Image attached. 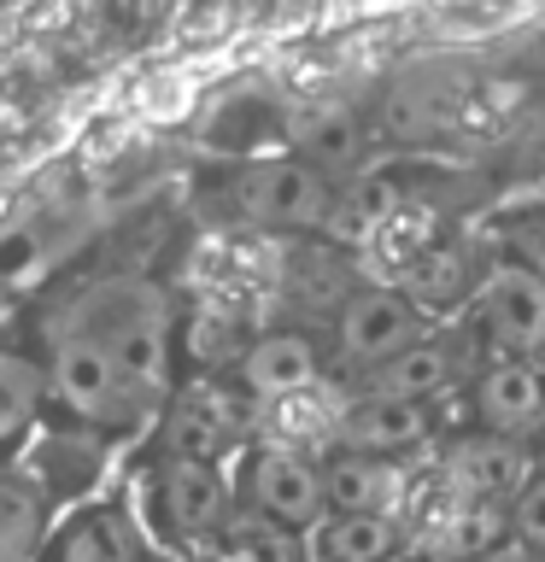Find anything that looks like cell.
Masks as SVG:
<instances>
[{
	"instance_id": "cell-21",
	"label": "cell",
	"mask_w": 545,
	"mask_h": 562,
	"mask_svg": "<svg viewBox=\"0 0 545 562\" xmlns=\"http://www.w3.org/2000/svg\"><path fill=\"white\" fill-rule=\"evenodd\" d=\"M47 498L30 481H0V562H42Z\"/></svg>"
},
{
	"instance_id": "cell-7",
	"label": "cell",
	"mask_w": 545,
	"mask_h": 562,
	"mask_svg": "<svg viewBox=\"0 0 545 562\" xmlns=\"http://www.w3.org/2000/svg\"><path fill=\"white\" fill-rule=\"evenodd\" d=\"M429 334V316L399 288H352L334 305V358L346 369H364V375H376L381 363H393L399 351H411Z\"/></svg>"
},
{
	"instance_id": "cell-20",
	"label": "cell",
	"mask_w": 545,
	"mask_h": 562,
	"mask_svg": "<svg viewBox=\"0 0 545 562\" xmlns=\"http://www.w3.org/2000/svg\"><path fill=\"white\" fill-rule=\"evenodd\" d=\"M293 135V158H305L323 176H341L364 158V123L346 112V105H311L288 123Z\"/></svg>"
},
{
	"instance_id": "cell-12",
	"label": "cell",
	"mask_w": 545,
	"mask_h": 562,
	"mask_svg": "<svg viewBox=\"0 0 545 562\" xmlns=\"http://www.w3.org/2000/svg\"><path fill=\"white\" fill-rule=\"evenodd\" d=\"M440 474L464 492V498H492L510 504L516 492L540 474L534 451L516 446V439H492V434H464L440 451Z\"/></svg>"
},
{
	"instance_id": "cell-16",
	"label": "cell",
	"mask_w": 545,
	"mask_h": 562,
	"mask_svg": "<svg viewBox=\"0 0 545 562\" xmlns=\"http://www.w3.org/2000/svg\"><path fill=\"white\" fill-rule=\"evenodd\" d=\"M42 562H147V551H141V527L130 509L88 504L47 533Z\"/></svg>"
},
{
	"instance_id": "cell-4",
	"label": "cell",
	"mask_w": 545,
	"mask_h": 562,
	"mask_svg": "<svg viewBox=\"0 0 545 562\" xmlns=\"http://www.w3.org/2000/svg\"><path fill=\"white\" fill-rule=\"evenodd\" d=\"M235 516V481L223 463H188V457H165L147 486V521L158 539H170L182 557H193L218 527Z\"/></svg>"
},
{
	"instance_id": "cell-18",
	"label": "cell",
	"mask_w": 545,
	"mask_h": 562,
	"mask_svg": "<svg viewBox=\"0 0 545 562\" xmlns=\"http://www.w3.org/2000/svg\"><path fill=\"white\" fill-rule=\"evenodd\" d=\"M193 562H311V544L305 533H288V527L235 504V516L193 551Z\"/></svg>"
},
{
	"instance_id": "cell-6",
	"label": "cell",
	"mask_w": 545,
	"mask_h": 562,
	"mask_svg": "<svg viewBox=\"0 0 545 562\" xmlns=\"http://www.w3.org/2000/svg\"><path fill=\"white\" fill-rule=\"evenodd\" d=\"M47 375H53V398H59L70 416L94 422V428H130V422L147 416V404H153L94 340H82V334H59V340H53Z\"/></svg>"
},
{
	"instance_id": "cell-24",
	"label": "cell",
	"mask_w": 545,
	"mask_h": 562,
	"mask_svg": "<svg viewBox=\"0 0 545 562\" xmlns=\"http://www.w3.org/2000/svg\"><path fill=\"white\" fill-rule=\"evenodd\" d=\"M540 451H545V434H540Z\"/></svg>"
},
{
	"instance_id": "cell-17",
	"label": "cell",
	"mask_w": 545,
	"mask_h": 562,
	"mask_svg": "<svg viewBox=\"0 0 545 562\" xmlns=\"http://www.w3.org/2000/svg\"><path fill=\"white\" fill-rule=\"evenodd\" d=\"M481 276L487 270H475V258H469V246H457V240H434L429 252H422L411 270H404L393 288L411 299V305L422 316H434V311H457V305H475V293H481Z\"/></svg>"
},
{
	"instance_id": "cell-19",
	"label": "cell",
	"mask_w": 545,
	"mask_h": 562,
	"mask_svg": "<svg viewBox=\"0 0 545 562\" xmlns=\"http://www.w3.org/2000/svg\"><path fill=\"white\" fill-rule=\"evenodd\" d=\"M311 562H399L404 557V516H323Z\"/></svg>"
},
{
	"instance_id": "cell-14",
	"label": "cell",
	"mask_w": 545,
	"mask_h": 562,
	"mask_svg": "<svg viewBox=\"0 0 545 562\" xmlns=\"http://www.w3.org/2000/svg\"><path fill=\"white\" fill-rule=\"evenodd\" d=\"M241 439V404L218 381H193L165 416V451L188 463H223V451Z\"/></svg>"
},
{
	"instance_id": "cell-3",
	"label": "cell",
	"mask_w": 545,
	"mask_h": 562,
	"mask_svg": "<svg viewBox=\"0 0 545 562\" xmlns=\"http://www.w3.org/2000/svg\"><path fill=\"white\" fill-rule=\"evenodd\" d=\"M235 481V504L253 509V516L288 527V533H316V521L329 516L323 504V469H316V457L293 451V446H270V439H258V446L241 451V469L229 474Z\"/></svg>"
},
{
	"instance_id": "cell-15",
	"label": "cell",
	"mask_w": 545,
	"mask_h": 562,
	"mask_svg": "<svg viewBox=\"0 0 545 562\" xmlns=\"http://www.w3.org/2000/svg\"><path fill=\"white\" fill-rule=\"evenodd\" d=\"M457 381H475V363L464 358V346L457 340H416L411 351H399L393 363H381L376 375H364V393H387V398H404V404H434L452 393Z\"/></svg>"
},
{
	"instance_id": "cell-23",
	"label": "cell",
	"mask_w": 545,
	"mask_h": 562,
	"mask_svg": "<svg viewBox=\"0 0 545 562\" xmlns=\"http://www.w3.org/2000/svg\"><path fill=\"white\" fill-rule=\"evenodd\" d=\"M30 422H35V411L30 404H18L7 386H0V446H12V439H24L30 434Z\"/></svg>"
},
{
	"instance_id": "cell-13",
	"label": "cell",
	"mask_w": 545,
	"mask_h": 562,
	"mask_svg": "<svg viewBox=\"0 0 545 562\" xmlns=\"http://www.w3.org/2000/svg\"><path fill=\"white\" fill-rule=\"evenodd\" d=\"M323 469V504L329 516H399L404 492H411V469L387 463V457H364V451H341L316 457Z\"/></svg>"
},
{
	"instance_id": "cell-8",
	"label": "cell",
	"mask_w": 545,
	"mask_h": 562,
	"mask_svg": "<svg viewBox=\"0 0 545 562\" xmlns=\"http://www.w3.org/2000/svg\"><path fill=\"white\" fill-rule=\"evenodd\" d=\"M469 416L475 434L534 446L545 434V369L527 358H487L469 381Z\"/></svg>"
},
{
	"instance_id": "cell-5",
	"label": "cell",
	"mask_w": 545,
	"mask_h": 562,
	"mask_svg": "<svg viewBox=\"0 0 545 562\" xmlns=\"http://www.w3.org/2000/svg\"><path fill=\"white\" fill-rule=\"evenodd\" d=\"M469 334L487 358H545V270L534 263H492L469 305Z\"/></svg>"
},
{
	"instance_id": "cell-11",
	"label": "cell",
	"mask_w": 545,
	"mask_h": 562,
	"mask_svg": "<svg viewBox=\"0 0 545 562\" xmlns=\"http://www.w3.org/2000/svg\"><path fill=\"white\" fill-rule=\"evenodd\" d=\"M235 381L253 404L311 393V386H323V346H316L311 334H299V328L258 334V340L235 358Z\"/></svg>"
},
{
	"instance_id": "cell-1",
	"label": "cell",
	"mask_w": 545,
	"mask_h": 562,
	"mask_svg": "<svg viewBox=\"0 0 545 562\" xmlns=\"http://www.w3.org/2000/svg\"><path fill=\"white\" fill-rule=\"evenodd\" d=\"M65 334L94 340L147 398L165 393L170 316H165V299H158L153 288H141V281H105V288L82 293L77 311H70V328Z\"/></svg>"
},
{
	"instance_id": "cell-22",
	"label": "cell",
	"mask_w": 545,
	"mask_h": 562,
	"mask_svg": "<svg viewBox=\"0 0 545 562\" xmlns=\"http://www.w3.org/2000/svg\"><path fill=\"white\" fill-rule=\"evenodd\" d=\"M510 533L522 557H545V469L510 498Z\"/></svg>"
},
{
	"instance_id": "cell-9",
	"label": "cell",
	"mask_w": 545,
	"mask_h": 562,
	"mask_svg": "<svg viewBox=\"0 0 545 562\" xmlns=\"http://www.w3.org/2000/svg\"><path fill=\"white\" fill-rule=\"evenodd\" d=\"M434 428L440 422H434L429 404H404V398H387V393H358V398H346L334 446L364 451V457H387V463H411L416 451L434 446Z\"/></svg>"
},
{
	"instance_id": "cell-2",
	"label": "cell",
	"mask_w": 545,
	"mask_h": 562,
	"mask_svg": "<svg viewBox=\"0 0 545 562\" xmlns=\"http://www.w3.org/2000/svg\"><path fill=\"white\" fill-rule=\"evenodd\" d=\"M229 205L241 223L276 228V235H316L334 223L341 211V182L323 176L305 158L281 153V158H253L229 176Z\"/></svg>"
},
{
	"instance_id": "cell-10",
	"label": "cell",
	"mask_w": 545,
	"mask_h": 562,
	"mask_svg": "<svg viewBox=\"0 0 545 562\" xmlns=\"http://www.w3.org/2000/svg\"><path fill=\"white\" fill-rule=\"evenodd\" d=\"M464 105H469L464 70L457 65H416L387 88L381 123H387V135H399V140H429L440 130H452Z\"/></svg>"
}]
</instances>
